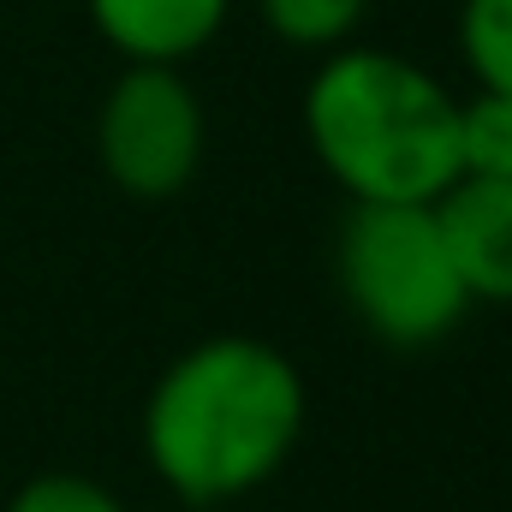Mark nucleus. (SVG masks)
Masks as SVG:
<instances>
[{"instance_id": "nucleus-1", "label": "nucleus", "mask_w": 512, "mask_h": 512, "mask_svg": "<svg viewBox=\"0 0 512 512\" xmlns=\"http://www.w3.org/2000/svg\"><path fill=\"white\" fill-rule=\"evenodd\" d=\"M310 393L298 364L256 334L185 346L143 399V459L185 507H227L286 471L304 441Z\"/></svg>"}, {"instance_id": "nucleus-2", "label": "nucleus", "mask_w": 512, "mask_h": 512, "mask_svg": "<svg viewBox=\"0 0 512 512\" xmlns=\"http://www.w3.org/2000/svg\"><path fill=\"white\" fill-rule=\"evenodd\" d=\"M304 137L346 203H435L459 179V96L376 42L322 54L304 84Z\"/></svg>"}, {"instance_id": "nucleus-3", "label": "nucleus", "mask_w": 512, "mask_h": 512, "mask_svg": "<svg viewBox=\"0 0 512 512\" xmlns=\"http://www.w3.org/2000/svg\"><path fill=\"white\" fill-rule=\"evenodd\" d=\"M334 280L364 334L393 352L447 340L471 310L435 203H352L334 239Z\"/></svg>"}, {"instance_id": "nucleus-4", "label": "nucleus", "mask_w": 512, "mask_h": 512, "mask_svg": "<svg viewBox=\"0 0 512 512\" xmlns=\"http://www.w3.org/2000/svg\"><path fill=\"white\" fill-rule=\"evenodd\" d=\"M209 149L203 96L179 66H126L96 108V161L137 203L179 197Z\"/></svg>"}, {"instance_id": "nucleus-5", "label": "nucleus", "mask_w": 512, "mask_h": 512, "mask_svg": "<svg viewBox=\"0 0 512 512\" xmlns=\"http://www.w3.org/2000/svg\"><path fill=\"white\" fill-rule=\"evenodd\" d=\"M435 221L471 304H512V185L459 173L435 197Z\"/></svg>"}, {"instance_id": "nucleus-6", "label": "nucleus", "mask_w": 512, "mask_h": 512, "mask_svg": "<svg viewBox=\"0 0 512 512\" xmlns=\"http://www.w3.org/2000/svg\"><path fill=\"white\" fill-rule=\"evenodd\" d=\"M84 12L126 66H185L227 30L233 0H84Z\"/></svg>"}, {"instance_id": "nucleus-7", "label": "nucleus", "mask_w": 512, "mask_h": 512, "mask_svg": "<svg viewBox=\"0 0 512 512\" xmlns=\"http://www.w3.org/2000/svg\"><path fill=\"white\" fill-rule=\"evenodd\" d=\"M256 12L274 42H286L298 54H328V48L358 42L370 0H256Z\"/></svg>"}, {"instance_id": "nucleus-8", "label": "nucleus", "mask_w": 512, "mask_h": 512, "mask_svg": "<svg viewBox=\"0 0 512 512\" xmlns=\"http://www.w3.org/2000/svg\"><path fill=\"white\" fill-rule=\"evenodd\" d=\"M459 60L477 90L512 96V0H459Z\"/></svg>"}, {"instance_id": "nucleus-9", "label": "nucleus", "mask_w": 512, "mask_h": 512, "mask_svg": "<svg viewBox=\"0 0 512 512\" xmlns=\"http://www.w3.org/2000/svg\"><path fill=\"white\" fill-rule=\"evenodd\" d=\"M459 173L512 185V96L477 90L459 102Z\"/></svg>"}, {"instance_id": "nucleus-10", "label": "nucleus", "mask_w": 512, "mask_h": 512, "mask_svg": "<svg viewBox=\"0 0 512 512\" xmlns=\"http://www.w3.org/2000/svg\"><path fill=\"white\" fill-rule=\"evenodd\" d=\"M0 512H131L108 483L84 477V471H36L30 483H18Z\"/></svg>"}]
</instances>
